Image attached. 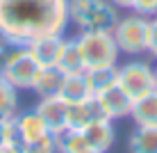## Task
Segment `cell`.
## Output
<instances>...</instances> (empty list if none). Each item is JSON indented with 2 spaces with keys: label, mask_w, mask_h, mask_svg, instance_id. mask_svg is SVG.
Instances as JSON below:
<instances>
[{
  "label": "cell",
  "mask_w": 157,
  "mask_h": 153,
  "mask_svg": "<svg viewBox=\"0 0 157 153\" xmlns=\"http://www.w3.org/2000/svg\"><path fill=\"white\" fill-rule=\"evenodd\" d=\"M0 153H23V146L21 144H7L0 149Z\"/></svg>",
  "instance_id": "cell-26"
},
{
  "label": "cell",
  "mask_w": 157,
  "mask_h": 153,
  "mask_svg": "<svg viewBox=\"0 0 157 153\" xmlns=\"http://www.w3.org/2000/svg\"><path fill=\"white\" fill-rule=\"evenodd\" d=\"M118 85L137 101V98L155 89V71L144 59H132L128 64H118Z\"/></svg>",
  "instance_id": "cell-5"
},
{
  "label": "cell",
  "mask_w": 157,
  "mask_h": 153,
  "mask_svg": "<svg viewBox=\"0 0 157 153\" xmlns=\"http://www.w3.org/2000/svg\"><path fill=\"white\" fill-rule=\"evenodd\" d=\"M57 69L62 71L64 75H73V73H84V59L80 55V48L75 43V37L73 39H66L64 41V48H62V55L57 59Z\"/></svg>",
  "instance_id": "cell-17"
},
{
  "label": "cell",
  "mask_w": 157,
  "mask_h": 153,
  "mask_svg": "<svg viewBox=\"0 0 157 153\" xmlns=\"http://www.w3.org/2000/svg\"><path fill=\"white\" fill-rule=\"evenodd\" d=\"M5 80L16 89H32L36 75L41 71V64L30 53L28 46H12L0 64Z\"/></svg>",
  "instance_id": "cell-3"
},
{
  "label": "cell",
  "mask_w": 157,
  "mask_h": 153,
  "mask_svg": "<svg viewBox=\"0 0 157 153\" xmlns=\"http://www.w3.org/2000/svg\"><path fill=\"white\" fill-rule=\"evenodd\" d=\"M5 83H7V80H5V75H2V71H0V87H2Z\"/></svg>",
  "instance_id": "cell-29"
},
{
  "label": "cell",
  "mask_w": 157,
  "mask_h": 153,
  "mask_svg": "<svg viewBox=\"0 0 157 153\" xmlns=\"http://www.w3.org/2000/svg\"><path fill=\"white\" fill-rule=\"evenodd\" d=\"M82 135L86 139V146L94 151H102L107 153L116 142V130H114V121H94L82 128Z\"/></svg>",
  "instance_id": "cell-9"
},
{
  "label": "cell",
  "mask_w": 157,
  "mask_h": 153,
  "mask_svg": "<svg viewBox=\"0 0 157 153\" xmlns=\"http://www.w3.org/2000/svg\"><path fill=\"white\" fill-rule=\"evenodd\" d=\"M62 83H64V73L57 66H41L39 75H36V80H34V85H32V91H34L39 98L57 96Z\"/></svg>",
  "instance_id": "cell-13"
},
{
  "label": "cell",
  "mask_w": 157,
  "mask_h": 153,
  "mask_svg": "<svg viewBox=\"0 0 157 153\" xmlns=\"http://www.w3.org/2000/svg\"><path fill=\"white\" fill-rule=\"evenodd\" d=\"M68 0H0V32L12 46H28L43 34H64Z\"/></svg>",
  "instance_id": "cell-1"
},
{
  "label": "cell",
  "mask_w": 157,
  "mask_h": 153,
  "mask_svg": "<svg viewBox=\"0 0 157 153\" xmlns=\"http://www.w3.org/2000/svg\"><path fill=\"white\" fill-rule=\"evenodd\" d=\"M130 9H132L134 14H139V16L155 18L157 16V0H132Z\"/></svg>",
  "instance_id": "cell-23"
},
{
  "label": "cell",
  "mask_w": 157,
  "mask_h": 153,
  "mask_svg": "<svg viewBox=\"0 0 157 153\" xmlns=\"http://www.w3.org/2000/svg\"><path fill=\"white\" fill-rule=\"evenodd\" d=\"M75 43L80 48V55L84 59V66H107V64H118V50L112 32L102 30H80L75 37Z\"/></svg>",
  "instance_id": "cell-2"
},
{
  "label": "cell",
  "mask_w": 157,
  "mask_h": 153,
  "mask_svg": "<svg viewBox=\"0 0 157 153\" xmlns=\"http://www.w3.org/2000/svg\"><path fill=\"white\" fill-rule=\"evenodd\" d=\"M146 53H150L155 59H157V16L150 18V32H148V48Z\"/></svg>",
  "instance_id": "cell-24"
},
{
  "label": "cell",
  "mask_w": 157,
  "mask_h": 153,
  "mask_svg": "<svg viewBox=\"0 0 157 153\" xmlns=\"http://www.w3.org/2000/svg\"><path fill=\"white\" fill-rule=\"evenodd\" d=\"M34 110L43 117V121L48 123L50 133H57L66 126V110H68V103L62 101L59 96H46L39 98V103L34 105Z\"/></svg>",
  "instance_id": "cell-10"
},
{
  "label": "cell",
  "mask_w": 157,
  "mask_h": 153,
  "mask_svg": "<svg viewBox=\"0 0 157 153\" xmlns=\"http://www.w3.org/2000/svg\"><path fill=\"white\" fill-rule=\"evenodd\" d=\"M23 153H57V146H55V137L46 135V137L36 139V142H30V144L23 146Z\"/></svg>",
  "instance_id": "cell-21"
},
{
  "label": "cell",
  "mask_w": 157,
  "mask_h": 153,
  "mask_svg": "<svg viewBox=\"0 0 157 153\" xmlns=\"http://www.w3.org/2000/svg\"><path fill=\"white\" fill-rule=\"evenodd\" d=\"M7 144H18L16 142V126L14 119H0V149Z\"/></svg>",
  "instance_id": "cell-22"
},
{
  "label": "cell",
  "mask_w": 157,
  "mask_h": 153,
  "mask_svg": "<svg viewBox=\"0 0 157 153\" xmlns=\"http://www.w3.org/2000/svg\"><path fill=\"white\" fill-rule=\"evenodd\" d=\"M84 80H86V85H89L91 94L98 96V94H102V91H107L109 87L118 85V64L84 69Z\"/></svg>",
  "instance_id": "cell-11"
},
{
  "label": "cell",
  "mask_w": 157,
  "mask_h": 153,
  "mask_svg": "<svg viewBox=\"0 0 157 153\" xmlns=\"http://www.w3.org/2000/svg\"><path fill=\"white\" fill-rule=\"evenodd\" d=\"M114 7H118V9H130V5H132V0H109Z\"/></svg>",
  "instance_id": "cell-27"
},
{
  "label": "cell",
  "mask_w": 157,
  "mask_h": 153,
  "mask_svg": "<svg viewBox=\"0 0 157 153\" xmlns=\"http://www.w3.org/2000/svg\"><path fill=\"white\" fill-rule=\"evenodd\" d=\"M118 18H121V14H118V7H114L109 0H102V5L98 7V12H96L94 21H91V25H89V30L112 32V30H114V25L118 23Z\"/></svg>",
  "instance_id": "cell-19"
},
{
  "label": "cell",
  "mask_w": 157,
  "mask_h": 153,
  "mask_svg": "<svg viewBox=\"0 0 157 153\" xmlns=\"http://www.w3.org/2000/svg\"><path fill=\"white\" fill-rule=\"evenodd\" d=\"M14 126H16V142L21 146L30 144V142H36L46 135H50V128L43 121V117L32 107V110L18 112L14 117Z\"/></svg>",
  "instance_id": "cell-6"
},
{
  "label": "cell",
  "mask_w": 157,
  "mask_h": 153,
  "mask_svg": "<svg viewBox=\"0 0 157 153\" xmlns=\"http://www.w3.org/2000/svg\"><path fill=\"white\" fill-rule=\"evenodd\" d=\"M130 153H157V126H137L128 139Z\"/></svg>",
  "instance_id": "cell-16"
},
{
  "label": "cell",
  "mask_w": 157,
  "mask_h": 153,
  "mask_svg": "<svg viewBox=\"0 0 157 153\" xmlns=\"http://www.w3.org/2000/svg\"><path fill=\"white\" fill-rule=\"evenodd\" d=\"M9 48H12V43H9L7 39H5V34L0 32V64H2V59H5V55L9 53Z\"/></svg>",
  "instance_id": "cell-25"
},
{
  "label": "cell",
  "mask_w": 157,
  "mask_h": 153,
  "mask_svg": "<svg viewBox=\"0 0 157 153\" xmlns=\"http://www.w3.org/2000/svg\"><path fill=\"white\" fill-rule=\"evenodd\" d=\"M102 107H105V112L109 114V119L114 121V119H123V117H130V112H132V105H134V98L128 94L125 89H123L121 85H114L109 87L107 91H102L98 94Z\"/></svg>",
  "instance_id": "cell-8"
},
{
  "label": "cell",
  "mask_w": 157,
  "mask_h": 153,
  "mask_svg": "<svg viewBox=\"0 0 157 153\" xmlns=\"http://www.w3.org/2000/svg\"><path fill=\"white\" fill-rule=\"evenodd\" d=\"M64 41H66L64 34H43V37L32 39L28 43V48L41 66H57V59L62 55Z\"/></svg>",
  "instance_id": "cell-7"
},
{
  "label": "cell",
  "mask_w": 157,
  "mask_h": 153,
  "mask_svg": "<svg viewBox=\"0 0 157 153\" xmlns=\"http://www.w3.org/2000/svg\"><path fill=\"white\" fill-rule=\"evenodd\" d=\"M130 117L137 126H157V89L148 91L146 96L137 98Z\"/></svg>",
  "instance_id": "cell-15"
},
{
  "label": "cell",
  "mask_w": 157,
  "mask_h": 153,
  "mask_svg": "<svg viewBox=\"0 0 157 153\" xmlns=\"http://www.w3.org/2000/svg\"><path fill=\"white\" fill-rule=\"evenodd\" d=\"M153 71H155V89H157V66H153Z\"/></svg>",
  "instance_id": "cell-30"
},
{
  "label": "cell",
  "mask_w": 157,
  "mask_h": 153,
  "mask_svg": "<svg viewBox=\"0 0 157 153\" xmlns=\"http://www.w3.org/2000/svg\"><path fill=\"white\" fill-rule=\"evenodd\" d=\"M52 137H55L57 153H80V151L89 149V146H86V139H84V135H82V130H80V128L64 126L62 130L52 133Z\"/></svg>",
  "instance_id": "cell-18"
},
{
  "label": "cell",
  "mask_w": 157,
  "mask_h": 153,
  "mask_svg": "<svg viewBox=\"0 0 157 153\" xmlns=\"http://www.w3.org/2000/svg\"><path fill=\"white\" fill-rule=\"evenodd\" d=\"M80 153H102V151H94V149H84V151H80Z\"/></svg>",
  "instance_id": "cell-28"
},
{
  "label": "cell",
  "mask_w": 157,
  "mask_h": 153,
  "mask_svg": "<svg viewBox=\"0 0 157 153\" xmlns=\"http://www.w3.org/2000/svg\"><path fill=\"white\" fill-rule=\"evenodd\" d=\"M102 0H68V23L80 30H89Z\"/></svg>",
  "instance_id": "cell-12"
},
{
  "label": "cell",
  "mask_w": 157,
  "mask_h": 153,
  "mask_svg": "<svg viewBox=\"0 0 157 153\" xmlns=\"http://www.w3.org/2000/svg\"><path fill=\"white\" fill-rule=\"evenodd\" d=\"M62 101H66L68 105L71 103H82L91 96V89L84 80V73H73V75H64V83L59 87V94Z\"/></svg>",
  "instance_id": "cell-14"
},
{
  "label": "cell",
  "mask_w": 157,
  "mask_h": 153,
  "mask_svg": "<svg viewBox=\"0 0 157 153\" xmlns=\"http://www.w3.org/2000/svg\"><path fill=\"white\" fill-rule=\"evenodd\" d=\"M18 114V89L5 83L0 87V119H14Z\"/></svg>",
  "instance_id": "cell-20"
},
{
  "label": "cell",
  "mask_w": 157,
  "mask_h": 153,
  "mask_svg": "<svg viewBox=\"0 0 157 153\" xmlns=\"http://www.w3.org/2000/svg\"><path fill=\"white\" fill-rule=\"evenodd\" d=\"M148 32H150V18L139 14H130V16H121L118 23L112 30L116 46L121 53L125 55H141L148 48Z\"/></svg>",
  "instance_id": "cell-4"
}]
</instances>
